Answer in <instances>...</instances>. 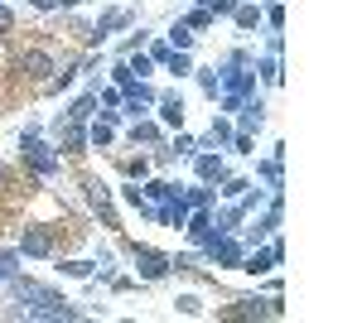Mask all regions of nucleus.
<instances>
[{"label": "nucleus", "instance_id": "1", "mask_svg": "<svg viewBox=\"0 0 362 323\" xmlns=\"http://www.w3.org/2000/svg\"><path fill=\"white\" fill-rule=\"evenodd\" d=\"M5 285H10V295L25 304V319H83V309H78L73 299H63L58 290L39 285V280L15 275V280H5Z\"/></svg>", "mask_w": 362, "mask_h": 323}, {"label": "nucleus", "instance_id": "2", "mask_svg": "<svg viewBox=\"0 0 362 323\" xmlns=\"http://www.w3.org/2000/svg\"><path fill=\"white\" fill-rule=\"evenodd\" d=\"M20 160H25L39 179H54L58 169H63V150H58L54 140H44L39 126H25V131H20Z\"/></svg>", "mask_w": 362, "mask_h": 323}, {"label": "nucleus", "instance_id": "3", "mask_svg": "<svg viewBox=\"0 0 362 323\" xmlns=\"http://www.w3.org/2000/svg\"><path fill=\"white\" fill-rule=\"evenodd\" d=\"M131 261H136V280L140 285H155V280H165V275H174V266H169L165 251H155V246H131Z\"/></svg>", "mask_w": 362, "mask_h": 323}, {"label": "nucleus", "instance_id": "4", "mask_svg": "<svg viewBox=\"0 0 362 323\" xmlns=\"http://www.w3.org/2000/svg\"><path fill=\"white\" fill-rule=\"evenodd\" d=\"M131 25H136V10H131V5H112V10L97 15V25H92V34H87V44L102 49L112 34H121V29H131Z\"/></svg>", "mask_w": 362, "mask_h": 323}, {"label": "nucleus", "instance_id": "5", "mask_svg": "<svg viewBox=\"0 0 362 323\" xmlns=\"http://www.w3.org/2000/svg\"><path fill=\"white\" fill-rule=\"evenodd\" d=\"M280 261H285V242H280L276 232H271L261 251H256V246H247V256H242V266H237V270H247V275H271Z\"/></svg>", "mask_w": 362, "mask_h": 323}, {"label": "nucleus", "instance_id": "6", "mask_svg": "<svg viewBox=\"0 0 362 323\" xmlns=\"http://www.w3.org/2000/svg\"><path fill=\"white\" fill-rule=\"evenodd\" d=\"M83 193H87V203H92V213L102 217L107 227H121V217H116V208H112V189H107L102 179H83Z\"/></svg>", "mask_w": 362, "mask_h": 323}, {"label": "nucleus", "instance_id": "7", "mask_svg": "<svg viewBox=\"0 0 362 323\" xmlns=\"http://www.w3.org/2000/svg\"><path fill=\"white\" fill-rule=\"evenodd\" d=\"M15 251H20V256H34V261H49V256H54V237H49L44 227H25L20 242H15Z\"/></svg>", "mask_w": 362, "mask_h": 323}, {"label": "nucleus", "instance_id": "8", "mask_svg": "<svg viewBox=\"0 0 362 323\" xmlns=\"http://www.w3.org/2000/svg\"><path fill=\"white\" fill-rule=\"evenodd\" d=\"M194 174H198V184H223V179H227L223 150H198V155H194Z\"/></svg>", "mask_w": 362, "mask_h": 323}, {"label": "nucleus", "instance_id": "9", "mask_svg": "<svg viewBox=\"0 0 362 323\" xmlns=\"http://www.w3.org/2000/svg\"><path fill=\"white\" fill-rule=\"evenodd\" d=\"M54 145H58V150H68V155L87 150V126L68 121V116H58V121H54Z\"/></svg>", "mask_w": 362, "mask_h": 323}, {"label": "nucleus", "instance_id": "10", "mask_svg": "<svg viewBox=\"0 0 362 323\" xmlns=\"http://www.w3.org/2000/svg\"><path fill=\"white\" fill-rule=\"evenodd\" d=\"M20 68H25L29 78H44V82H49L58 63H54V54H44V49H25V54H20Z\"/></svg>", "mask_w": 362, "mask_h": 323}, {"label": "nucleus", "instance_id": "11", "mask_svg": "<svg viewBox=\"0 0 362 323\" xmlns=\"http://www.w3.org/2000/svg\"><path fill=\"white\" fill-rule=\"evenodd\" d=\"M237 111H242V121H237V131L256 135L261 126H266V102H261V97H247V102H242Z\"/></svg>", "mask_w": 362, "mask_h": 323}, {"label": "nucleus", "instance_id": "12", "mask_svg": "<svg viewBox=\"0 0 362 323\" xmlns=\"http://www.w3.org/2000/svg\"><path fill=\"white\" fill-rule=\"evenodd\" d=\"M232 131H237V126L227 121V111H223V116H213V131H208L203 140H198V150H227V140H232Z\"/></svg>", "mask_w": 362, "mask_h": 323}, {"label": "nucleus", "instance_id": "13", "mask_svg": "<svg viewBox=\"0 0 362 323\" xmlns=\"http://www.w3.org/2000/svg\"><path fill=\"white\" fill-rule=\"evenodd\" d=\"M126 135H131L136 145H165V131H160V121H150V116H136Z\"/></svg>", "mask_w": 362, "mask_h": 323}, {"label": "nucleus", "instance_id": "14", "mask_svg": "<svg viewBox=\"0 0 362 323\" xmlns=\"http://www.w3.org/2000/svg\"><path fill=\"white\" fill-rule=\"evenodd\" d=\"M155 107H160V126H184V97H179V92L155 97Z\"/></svg>", "mask_w": 362, "mask_h": 323}, {"label": "nucleus", "instance_id": "15", "mask_svg": "<svg viewBox=\"0 0 362 323\" xmlns=\"http://www.w3.org/2000/svg\"><path fill=\"white\" fill-rule=\"evenodd\" d=\"M63 116H68V121H78V126H87V121L97 116V87H87V92H83V97H78L68 111H63Z\"/></svg>", "mask_w": 362, "mask_h": 323}, {"label": "nucleus", "instance_id": "16", "mask_svg": "<svg viewBox=\"0 0 362 323\" xmlns=\"http://www.w3.org/2000/svg\"><path fill=\"white\" fill-rule=\"evenodd\" d=\"M140 193L160 208V203H169V198H179L184 189H179V184H169V179H145V189H140Z\"/></svg>", "mask_w": 362, "mask_h": 323}, {"label": "nucleus", "instance_id": "17", "mask_svg": "<svg viewBox=\"0 0 362 323\" xmlns=\"http://www.w3.org/2000/svg\"><path fill=\"white\" fill-rule=\"evenodd\" d=\"M251 68L261 73V82H266V87H280V82H285V68H280V54H266V58H256Z\"/></svg>", "mask_w": 362, "mask_h": 323}, {"label": "nucleus", "instance_id": "18", "mask_svg": "<svg viewBox=\"0 0 362 323\" xmlns=\"http://www.w3.org/2000/svg\"><path fill=\"white\" fill-rule=\"evenodd\" d=\"M87 145H92V150H112L116 145V126H107V121H87Z\"/></svg>", "mask_w": 362, "mask_h": 323}, {"label": "nucleus", "instance_id": "19", "mask_svg": "<svg viewBox=\"0 0 362 323\" xmlns=\"http://www.w3.org/2000/svg\"><path fill=\"white\" fill-rule=\"evenodd\" d=\"M280 155H271V160H261L256 164V174H261V179H266V184H271V193H285V174H280Z\"/></svg>", "mask_w": 362, "mask_h": 323}, {"label": "nucleus", "instance_id": "20", "mask_svg": "<svg viewBox=\"0 0 362 323\" xmlns=\"http://www.w3.org/2000/svg\"><path fill=\"white\" fill-rule=\"evenodd\" d=\"M184 198H189V208H218V189L213 184H189Z\"/></svg>", "mask_w": 362, "mask_h": 323}, {"label": "nucleus", "instance_id": "21", "mask_svg": "<svg viewBox=\"0 0 362 323\" xmlns=\"http://www.w3.org/2000/svg\"><path fill=\"white\" fill-rule=\"evenodd\" d=\"M58 275H68V280H97V261H58Z\"/></svg>", "mask_w": 362, "mask_h": 323}, {"label": "nucleus", "instance_id": "22", "mask_svg": "<svg viewBox=\"0 0 362 323\" xmlns=\"http://www.w3.org/2000/svg\"><path fill=\"white\" fill-rule=\"evenodd\" d=\"M165 44H169V49H194V29L184 25V20H174L169 34H165Z\"/></svg>", "mask_w": 362, "mask_h": 323}, {"label": "nucleus", "instance_id": "23", "mask_svg": "<svg viewBox=\"0 0 362 323\" xmlns=\"http://www.w3.org/2000/svg\"><path fill=\"white\" fill-rule=\"evenodd\" d=\"M169 155H174V160H194V155H198V140L179 131L174 140H169Z\"/></svg>", "mask_w": 362, "mask_h": 323}, {"label": "nucleus", "instance_id": "24", "mask_svg": "<svg viewBox=\"0 0 362 323\" xmlns=\"http://www.w3.org/2000/svg\"><path fill=\"white\" fill-rule=\"evenodd\" d=\"M232 20H237L242 29H256V25H261V5H247V0H242V5L232 10Z\"/></svg>", "mask_w": 362, "mask_h": 323}, {"label": "nucleus", "instance_id": "25", "mask_svg": "<svg viewBox=\"0 0 362 323\" xmlns=\"http://www.w3.org/2000/svg\"><path fill=\"white\" fill-rule=\"evenodd\" d=\"M194 78H198V87L218 102V87H223V82H218V68H194Z\"/></svg>", "mask_w": 362, "mask_h": 323}, {"label": "nucleus", "instance_id": "26", "mask_svg": "<svg viewBox=\"0 0 362 323\" xmlns=\"http://www.w3.org/2000/svg\"><path fill=\"white\" fill-rule=\"evenodd\" d=\"M184 25L194 29V34H198V29H213V10H208V5H194V10H189V20H184Z\"/></svg>", "mask_w": 362, "mask_h": 323}, {"label": "nucleus", "instance_id": "27", "mask_svg": "<svg viewBox=\"0 0 362 323\" xmlns=\"http://www.w3.org/2000/svg\"><path fill=\"white\" fill-rule=\"evenodd\" d=\"M20 275V251H0V280H15Z\"/></svg>", "mask_w": 362, "mask_h": 323}, {"label": "nucleus", "instance_id": "28", "mask_svg": "<svg viewBox=\"0 0 362 323\" xmlns=\"http://www.w3.org/2000/svg\"><path fill=\"white\" fill-rule=\"evenodd\" d=\"M261 20H266L271 29H285V5H280V0H271V5L261 10Z\"/></svg>", "mask_w": 362, "mask_h": 323}, {"label": "nucleus", "instance_id": "29", "mask_svg": "<svg viewBox=\"0 0 362 323\" xmlns=\"http://www.w3.org/2000/svg\"><path fill=\"white\" fill-rule=\"evenodd\" d=\"M126 68H131L136 78H145V73H155V63H150V54H126Z\"/></svg>", "mask_w": 362, "mask_h": 323}, {"label": "nucleus", "instance_id": "30", "mask_svg": "<svg viewBox=\"0 0 362 323\" xmlns=\"http://www.w3.org/2000/svg\"><path fill=\"white\" fill-rule=\"evenodd\" d=\"M247 189H251V179H223V189H218V193H223V198H242Z\"/></svg>", "mask_w": 362, "mask_h": 323}, {"label": "nucleus", "instance_id": "31", "mask_svg": "<svg viewBox=\"0 0 362 323\" xmlns=\"http://www.w3.org/2000/svg\"><path fill=\"white\" fill-rule=\"evenodd\" d=\"M174 309H179V314H203V299H198V295H179V299H174Z\"/></svg>", "mask_w": 362, "mask_h": 323}, {"label": "nucleus", "instance_id": "32", "mask_svg": "<svg viewBox=\"0 0 362 323\" xmlns=\"http://www.w3.org/2000/svg\"><path fill=\"white\" fill-rule=\"evenodd\" d=\"M150 169H155V164L145 160V155H140V160H126V174H131V179H150Z\"/></svg>", "mask_w": 362, "mask_h": 323}, {"label": "nucleus", "instance_id": "33", "mask_svg": "<svg viewBox=\"0 0 362 323\" xmlns=\"http://www.w3.org/2000/svg\"><path fill=\"white\" fill-rule=\"evenodd\" d=\"M203 5H208V10H213V20H218V15H232L242 0H203Z\"/></svg>", "mask_w": 362, "mask_h": 323}, {"label": "nucleus", "instance_id": "34", "mask_svg": "<svg viewBox=\"0 0 362 323\" xmlns=\"http://www.w3.org/2000/svg\"><path fill=\"white\" fill-rule=\"evenodd\" d=\"M165 58H169V44H165V39H150V63L165 68Z\"/></svg>", "mask_w": 362, "mask_h": 323}, {"label": "nucleus", "instance_id": "35", "mask_svg": "<svg viewBox=\"0 0 362 323\" xmlns=\"http://www.w3.org/2000/svg\"><path fill=\"white\" fill-rule=\"evenodd\" d=\"M112 78H116V87H126V82L136 78V73H131V68H126V58H121V63H116V68H112Z\"/></svg>", "mask_w": 362, "mask_h": 323}, {"label": "nucleus", "instance_id": "36", "mask_svg": "<svg viewBox=\"0 0 362 323\" xmlns=\"http://www.w3.org/2000/svg\"><path fill=\"white\" fill-rule=\"evenodd\" d=\"M10 29H15V10H10V5H0V34H10Z\"/></svg>", "mask_w": 362, "mask_h": 323}, {"label": "nucleus", "instance_id": "37", "mask_svg": "<svg viewBox=\"0 0 362 323\" xmlns=\"http://www.w3.org/2000/svg\"><path fill=\"white\" fill-rule=\"evenodd\" d=\"M140 44H145V29H140V34H131V39H126V44H121V58H126V54H136Z\"/></svg>", "mask_w": 362, "mask_h": 323}, {"label": "nucleus", "instance_id": "38", "mask_svg": "<svg viewBox=\"0 0 362 323\" xmlns=\"http://www.w3.org/2000/svg\"><path fill=\"white\" fill-rule=\"evenodd\" d=\"M29 5H34V10H44V15H49V10H63L58 0H29Z\"/></svg>", "mask_w": 362, "mask_h": 323}, {"label": "nucleus", "instance_id": "39", "mask_svg": "<svg viewBox=\"0 0 362 323\" xmlns=\"http://www.w3.org/2000/svg\"><path fill=\"white\" fill-rule=\"evenodd\" d=\"M58 5H68V10H73V5H83V0H58Z\"/></svg>", "mask_w": 362, "mask_h": 323}]
</instances>
